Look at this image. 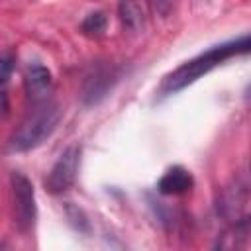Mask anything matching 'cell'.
Listing matches in <instances>:
<instances>
[{"label":"cell","instance_id":"5b68a950","mask_svg":"<svg viewBox=\"0 0 251 251\" xmlns=\"http://www.w3.org/2000/svg\"><path fill=\"white\" fill-rule=\"evenodd\" d=\"M51 84H53L51 73L43 65H31L25 71L24 86H25V94L31 98L33 104L47 102V96L51 92Z\"/></svg>","mask_w":251,"mask_h":251},{"label":"cell","instance_id":"ba28073f","mask_svg":"<svg viewBox=\"0 0 251 251\" xmlns=\"http://www.w3.org/2000/svg\"><path fill=\"white\" fill-rule=\"evenodd\" d=\"M106 24H108V20H106V14L104 12H92V14H88L84 18L82 31L86 35H90V37H100L106 31Z\"/></svg>","mask_w":251,"mask_h":251},{"label":"cell","instance_id":"8992f818","mask_svg":"<svg viewBox=\"0 0 251 251\" xmlns=\"http://www.w3.org/2000/svg\"><path fill=\"white\" fill-rule=\"evenodd\" d=\"M192 184H194L192 175L186 169L173 167L159 178L157 188H159L161 194H184L192 188Z\"/></svg>","mask_w":251,"mask_h":251},{"label":"cell","instance_id":"3957f363","mask_svg":"<svg viewBox=\"0 0 251 251\" xmlns=\"http://www.w3.org/2000/svg\"><path fill=\"white\" fill-rule=\"evenodd\" d=\"M10 188H12V212L14 224L20 231H29L35 222V192L33 184L25 175L14 171L10 175Z\"/></svg>","mask_w":251,"mask_h":251},{"label":"cell","instance_id":"7a4b0ae2","mask_svg":"<svg viewBox=\"0 0 251 251\" xmlns=\"http://www.w3.org/2000/svg\"><path fill=\"white\" fill-rule=\"evenodd\" d=\"M59 120H61V110L55 102L47 100V102L35 104L33 110H29V114L12 131L8 139V149L14 153L35 149L55 131Z\"/></svg>","mask_w":251,"mask_h":251},{"label":"cell","instance_id":"9c48e42d","mask_svg":"<svg viewBox=\"0 0 251 251\" xmlns=\"http://www.w3.org/2000/svg\"><path fill=\"white\" fill-rule=\"evenodd\" d=\"M2 69H4V73H2V82L6 84L8 78H10V71H12V55H4V59H2Z\"/></svg>","mask_w":251,"mask_h":251},{"label":"cell","instance_id":"6da1fadb","mask_svg":"<svg viewBox=\"0 0 251 251\" xmlns=\"http://www.w3.org/2000/svg\"><path fill=\"white\" fill-rule=\"evenodd\" d=\"M249 53H251V33L241 35L237 39L224 41L220 45H214L208 51L196 55L194 59L182 63L173 73H169L161 84V92L163 94H175V92L186 88L188 84L196 82L200 76L208 75L212 69L220 67L224 61L237 57V55H249Z\"/></svg>","mask_w":251,"mask_h":251},{"label":"cell","instance_id":"52a82bcc","mask_svg":"<svg viewBox=\"0 0 251 251\" xmlns=\"http://www.w3.org/2000/svg\"><path fill=\"white\" fill-rule=\"evenodd\" d=\"M145 16V6L135 4V2H122L120 4V18L127 29H137L143 24Z\"/></svg>","mask_w":251,"mask_h":251},{"label":"cell","instance_id":"277c9868","mask_svg":"<svg viewBox=\"0 0 251 251\" xmlns=\"http://www.w3.org/2000/svg\"><path fill=\"white\" fill-rule=\"evenodd\" d=\"M78 163H80V147L78 145H71L67 147L57 163L51 167L47 178H45V186L49 192L53 194H61L65 190H69L76 178V171H78Z\"/></svg>","mask_w":251,"mask_h":251}]
</instances>
